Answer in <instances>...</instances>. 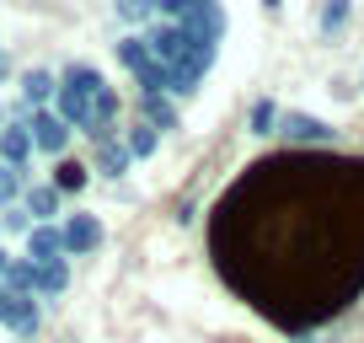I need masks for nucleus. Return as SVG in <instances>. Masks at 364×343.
<instances>
[{
    "label": "nucleus",
    "mask_w": 364,
    "mask_h": 343,
    "mask_svg": "<svg viewBox=\"0 0 364 343\" xmlns=\"http://www.w3.org/2000/svg\"><path fill=\"white\" fill-rule=\"evenodd\" d=\"M0 129H6V107H0Z\"/></svg>",
    "instance_id": "bb28decb"
},
{
    "label": "nucleus",
    "mask_w": 364,
    "mask_h": 343,
    "mask_svg": "<svg viewBox=\"0 0 364 343\" xmlns=\"http://www.w3.org/2000/svg\"><path fill=\"white\" fill-rule=\"evenodd\" d=\"M348 16H353V0H327V6H321V16H316V27L327 38H338L343 27H348Z\"/></svg>",
    "instance_id": "a211bd4d"
},
{
    "label": "nucleus",
    "mask_w": 364,
    "mask_h": 343,
    "mask_svg": "<svg viewBox=\"0 0 364 343\" xmlns=\"http://www.w3.org/2000/svg\"><path fill=\"white\" fill-rule=\"evenodd\" d=\"M59 236H65V258H86V252L102 247V220L97 215H70L65 226H59Z\"/></svg>",
    "instance_id": "20e7f679"
},
{
    "label": "nucleus",
    "mask_w": 364,
    "mask_h": 343,
    "mask_svg": "<svg viewBox=\"0 0 364 343\" xmlns=\"http://www.w3.org/2000/svg\"><path fill=\"white\" fill-rule=\"evenodd\" d=\"M38 322H43V317H38V300L27 295V300H16V306H11V322H6V327L16 332V343H33Z\"/></svg>",
    "instance_id": "dca6fc26"
},
{
    "label": "nucleus",
    "mask_w": 364,
    "mask_h": 343,
    "mask_svg": "<svg viewBox=\"0 0 364 343\" xmlns=\"http://www.w3.org/2000/svg\"><path fill=\"white\" fill-rule=\"evenodd\" d=\"M118 16H124V22H150L156 6H150V0H118Z\"/></svg>",
    "instance_id": "412c9836"
},
{
    "label": "nucleus",
    "mask_w": 364,
    "mask_h": 343,
    "mask_svg": "<svg viewBox=\"0 0 364 343\" xmlns=\"http://www.w3.org/2000/svg\"><path fill=\"white\" fill-rule=\"evenodd\" d=\"M124 145H129V156H134V161H145V156H156L161 134H156V129L145 124V118H139V124H134V129H129V134H124Z\"/></svg>",
    "instance_id": "6ab92c4d"
},
{
    "label": "nucleus",
    "mask_w": 364,
    "mask_h": 343,
    "mask_svg": "<svg viewBox=\"0 0 364 343\" xmlns=\"http://www.w3.org/2000/svg\"><path fill=\"white\" fill-rule=\"evenodd\" d=\"M54 92H59V80L48 75V70H22V102H27V113H43V107L54 102Z\"/></svg>",
    "instance_id": "1a4fd4ad"
},
{
    "label": "nucleus",
    "mask_w": 364,
    "mask_h": 343,
    "mask_svg": "<svg viewBox=\"0 0 364 343\" xmlns=\"http://www.w3.org/2000/svg\"><path fill=\"white\" fill-rule=\"evenodd\" d=\"M65 258V236H59V226H33L27 231V263L43 268V263H59Z\"/></svg>",
    "instance_id": "0eeeda50"
},
{
    "label": "nucleus",
    "mask_w": 364,
    "mask_h": 343,
    "mask_svg": "<svg viewBox=\"0 0 364 343\" xmlns=\"http://www.w3.org/2000/svg\"><path fill=\"white\" fill-rule=\"evenodd\" d=\"M11 306H16V295L6 285H0V327H6V322H11Z\"/></svg>",
    "instance_id": "b1692460"
},
{
    "label": "nucleus",
    "mask_w": 364,
    "mask_h": 343,
    "mask_svg": "<svg viewBox=\"0 0 364 343\" xmlns=\"http://www.w3.org/2000/svg\"><path fill=\"white\" fill-rule=\"evenodd\" d=\"M279 134L289 145H338V129L327 118H311V113H284L279 118Z\"/></svg>",
    "instance_id": "f257e3e1"
},
{
    "label": "nucleus",
    "mask_w": 364,
    "mask_h": 343,
    "mask_svg": "<svg viewBox=\"0 0 364 343\" xmlns=\"http://www.w3.org/2000/svg\"><path fill=\"white\" fill-rule=\"evenodd\" d=\"M0 231H22V236H27V231H33V220H27V209H0Z\"/></svg>",
    "instance_id": "4be33fe9"
},
{
    "label": "nucleus",
    "mask_w": 364,
    "mask_h": 343,
    "mask_svg": "<svg viewBox=\"0 0 364 343\" xmlns=\"http://www.w3.org/2000/svg\"><path fill=\"white\" fill-rule=\"evenodd\" d=\"M113 48H118V65H124V70H134V75H139V70L150 65V59H156V54H150V43H145L139 33H124V38H118Z\"/></svg>",
    "instance_id": "4468645a"
},
{
    "label": "nucleus",
    "mask_w": 364,
    "mask_h": 343,
    "mask_svg": "<svg viewBox=\"0 0 364 343\" xmlns=\"http://www.w3.org/2000/svg\"><path fill=\"white\" fill-rule=\"evenodd\" d=\"M22 194H27V172H16V167H0V209H11Z\"/></svg>",
    "instance_id": "aec40b11"
},
{
    "label": "nucleus",
    "mask_w": 364,
    "mask_h": 343,
    "mask_svg": "<svg viewBox=\"0 0 364 343\" xmlns=\"http://www.w3.org/2000/svg\"><path fill=\"white\" fill-rule=\"evenodd\" d=\"M262 6H268V11H279V6H284V0H262Z\"/></svg>",
    "instance_id": "a878e982"
},
{
    "label": "nucleus",
    "mask_w": 364,
    "mask_h": 343,
    "mask_svg": "<svg viewBox=\"0 0 364 343\" xmlns=\"http://www.w3.org/2000/svg\"><path fill=\"white\" fill-rule=\"evenodd\" d=\"M156 6V16H166V22H182L188 16V0H150Z\"/></svg>",
    "instance_id": "5701e85b"
},
{
    "label": "nucleus",
    "mask_w": 364,
    "mask_h": 343,
    "mask_svg": "<svg viewBox=\"0 0 364 343\" xmlns=\"http://www.w3.org/2000/svg\"><path fill=\"white\" fill-rule=\"evenodd\" d=\"M6 268H11V252H6V247H0V279H6Z\"/></svg>",
    "instance_id": "393cba45"
},
{
    "label": "nucleus",
    "mask_w": 364,
    "mask_h": 343,
    "mask_svg": "<svg viewBox=\"0 0 364 343\" xmlns=\"http://www.w3.org/2000/svg\"><path fill=\"white\" fill-rule=\"evenodd\" d=\"M0 285L11 290L16 300H27V295H33V290H38V268L27 263V258H11V268H6V279H0Z\"/></svg>",
    "instance_id": "2eb2a0df"
},
{
    "label": "nucleus",
    "mask_w": 364,
    "mask_h": 343,
    "mask_svg": "<svg viewBox=\"0 0 364 343\" xmlns=\"http://www.w3.org/2000/svg\"><path fill=\"white\" fill-rule=\"evenodd\" d=\"M145 124L156 129V134H166V129H177L182 124V113H177V102H171V97H145Z\"/></svg>",
    "instance_id": "ddd939ff"
},
{
    "label": "nucleus",
    "mask_w": 364,
    "mask_h": 343,
    "mask_svg": "<svg viewBox=\"0 0 364 343\" xmlns=\"http://www.w3.org/2000/svg\"><path fill=\"white\" fill-rule=\"evenodd\" d=\"M86 183H91V167H86V161L59 156V167H54V194H59V199H65V194H80Z\"/></svg>",
    "instance_id": "9b49d317"
},
{
    "label": "nucleus",
    "mask_w": 364,
    "mask_h": 343,
    "mask_svg": "<svg viewBox=\"0 0 364 343\" xmlns=\"http://www.w3.org/2000/svg\"><path fill=\"white\" fill-rule=\"evenodd\" d=\"M27 129H33V150H43V156H65V150H70V129H65V118H59L54 107L33 113Z\"/></svg>",
    "instance_id": "7ed1b4c3"
},
{
    "label": "nucleus",
    "mask_w": 364,
    "mask_h": 343,
    "mask_svg": "<svg viewBox=\"0 0 364 343\" xmlns=\"http://www.w3.org/2000/svg\"><path fill=\"white\" fill-rule=\"evenodd\" d=\"M279 118H284V107L273 102V97H257L247 113V134H279Z\"/></svg>",
    "instance_id": "f8f14e48"
},
{
    "label": "nucleus",
    "mask_w": 364,
    "mask_h": 343,
    "mask_svg": "<svg viewBox=\"0 0 364 343\" xmlns=\"http://www.w3.org/2000/svg\"><path fill=\"white\" fill-rule=\"evenodd\" d=\"M54 113L65 118V129H86V134L97 139V113H91V97H86V92L59 86V92H54Z\"/></svg>",
    "instance_id": "39448f33"
},
{
    "label": "nucleus",
    "mask_w": 364,
    "mask_h": 343,
    "mask_svg": "<svg viewBox=\"0 0 364 343\" xmlns=\"http://www.w3.org/2000/svg\"><path fill=\"white\" fill-rule=\"evenodd\" d=\"M22 209H27V220H33V226H54V215H59V194H54V183H27Z\"/></svg>",
    "instance_id": "6e6552de"
},
{
    "label": "nucleus",
    "mask_w": 364,
    "mask_h": 343,
    "mask_svg": "<svg viewBox=\"0 0 364 343\" xmlns=\"http://www.w3.org/2000/svg\"><path fill=\"white\" fill-rule=\"evenodd\" d=\"M145 43H150V54H156L166 70H177L182 59H188V48H193V38L182 33L177 22H161V27H150V33H145Z\"/></svg>",
    "instance_id": "f03ea898"
},
{
    "label": "nucleus",
    "mask_w": 364,
    "mask_h": 343,
    "mask_svg": "<svg viewBox=\"0 0 364 343\" xmlns=\"http://www.w3.org/2000/svg\"><path fill=\"white\" fill-rule=\"evenodd\" d=\"M65 290H70V258L38 268V290H33V295H65Z\"/></svg>",
    "instance_id": "f3484780"
},
{
    "label": "nucleus",
    "mask_w": 364,
    "mask_h": 343,
    "mask_svg": "<svg viewBox=\"0 0 364 343\" xmlns=\"http://www.w3.org/2000/svg\"><path fill=\"white\" fill-rule=\"evenodd\" d=\"M27 161H33V129L16 118V124H6L0 129V167H16V172H27Z\"/></svg>",
    "instance_id": "423d86ee"
},
{
    "label": "nucleus",
    "mask_w": 364,
    "mask_h": 343,
    "mask_svg": "<svg viewBox=\"0 0 364 343\" xmlns=\"http://www.w3.org/2000/svg\"><path fill=\"white\" fill-rule=\"evenodd\" d=\"M91 167L107 172V177H124V172L134 167V156H129L124 139H97V156H91Z\"/></svg>",
    "instance_id": "9d476101"
}]
</instances>
